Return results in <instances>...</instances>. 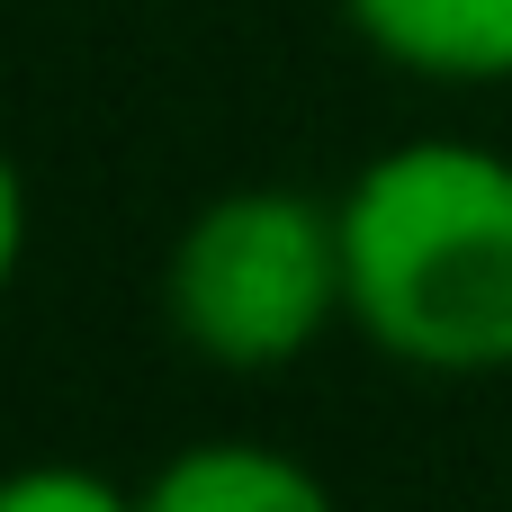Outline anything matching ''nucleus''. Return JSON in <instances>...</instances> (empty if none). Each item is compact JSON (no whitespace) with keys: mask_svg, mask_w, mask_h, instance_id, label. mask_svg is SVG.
Returning a JSON list of instances; mask_svg holds the SVG:
<instances>
[{"mask_svg":"<svg viewBox=\"0 0 512 512\" xmlns=\"http://www.w3.org/2000/svg\"><path fill=\"white\" fill-rule=\"evenodd\" d=\"M342 315L423 378L512 369V153L468 135H405L351 171Z\"/></svg>","mask_w":512,"mask_h":512,"instance_id":"1","label":"nucleus"},{"mask_svg":"<svg viewBox=\"0 0 512 512\" xmlns=\"http://www.w3.org/2000/svg\"><path fill=\"white\" fill-rule=\"evenodd\" d=\"M171 333L216 369H288L342 315V225L306 189L207 198L162 261Z\"/></svg>","mask_w":512,"mask_h":512,"instance_id":"2","label":"nucleus"},{"mask_svg":"<svg viewBox=\"0 0 512 512\" xmlns=\"http://www.w3.org/2000/svg\"><path fill=\"white\" fill-rule=\"evenodd\" d=\"M369 54L423 81H512V0H342Z\"/></svg>","mask_w":512,"mask_h":512,"instance_id":"3","label":"nucleus"},{"mask_svg":"<svg viewBox=\"0 0 512 512\" xmlns=\"http://www.w3.org/2000/svg\"><path fill=\"white\" fill-rule=\"evenodd\" d=\"M135 512H342V495L270 441H189L144 477Z\"/></svg>","mask_w":512,"mask_h":512,"instance_id":"4","label":"nucleus"},{"mask_svg":"<svg viewBox=\"0 0 512 512\" xmlns=\"http://www.w3.org/2000/svg\"><path fill=\"white\" fill-rule=\"evenodd\" d=\"M0 512H135V495L108 486L99 468L45 459V468H9L0 477Z\"/></svg>","mask_w":512,"mask_h":512,"instance_id":"5","label":"nucleus"},{"mask_svg":"<svg viewBox=\"0 0 512 512\" xmlns=\"http://www.w3.org/2000/svg\"><path fill=\"white\" fill-rule=\"evenodd\" d=\"M18 252H27V180H18V162L0 153V297H9V279H18Z\"/></svg>","mask_w":512,"mask_h":512,"instance_id":"6","label":"nucleus"}]
</instances>
